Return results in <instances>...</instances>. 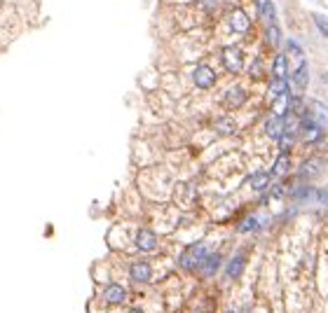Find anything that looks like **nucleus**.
I'll return each mask as SVG.
<instances>
[{"instance_id": "20e7f679", "label": "nucleus", "mask_w": 328, "mask_h": 313, "mask_svg": "<svg viewBox=\"0 0 328 313\" xmlns=\"http://www.w3.org/2000/svg\"><path fill=\"white\" fill-rule=\"evenodd\" d=\"M129 274H132V278L136 280V283H148V280L152 278V269H150V264H148V262H136V264H132Z\"/></svg>"}, {"instance_id": "a211bd4d", "label": "nucleus", "mask_w": 328, "mask_h": 313, "mask_svg": "<svg viewBox=\"0 0 328 313\" xmlns=\"http://www.w3.org/2000/svg\"><path fill=\"white\" fill-rule=\"evenodd\" d=\"M274 77H286V56L279 54L277 59H274Z\"/></svg>"}, {"instance_id": "bb28decb", "label": "nucleus", "mask_w": 328, "mask_h": 313, "mask_svg": "<svg viewBox=\"0 0 328 313\" xmlns=\"http://www.w3.org/2000/svg\"><path fill=\"white\" fill-rule=\"evenodd\" d=\"M127 313H143L141 308H132V311H127Z\"/></svg>"}, {"instance_id": "9d476101", "label": "nucleus", "mask_w": 328, "mask_h": 313, "mask_svg": "<svg viewBox=\"0 0 328 313\" xmlns=\"http://www.w3.org/2000/svg\"><path fill=\"white\" fill-rule=\"evenodd\" d=\"M230 26H232L234 31L244 33V31H249V17H246L242 10H234L232 14H230Z\"/></svg>"}, {"instance_id": "ddd939ff", "label": "nucleus", "mask_w": 328, "mask_h": 313, "mask_svg": "<svg viewBox=\"0 0 328 313\" xmlns=\"http://www.w3.org/2000/svg\"><path fill=\"white\" fill-rule=\"evenodd\" d=\"M321 173V161L319 159H310L300 166V178H314Z\"/></svg>"}, {"instance_id": "1a4fd4ad", "label": "nucleus", "mask_w": 328, "mask_h": 313, "mask_svg": "<svg viewBox=\"0 0 328 313\" xmlns=\"http://www.w3.org/2000/svg\"><path fill=\"white\" fill-rule=\"evenodd\" d=\"M221 267V255H206L204 259L200 262V269H202V274L204 276H213L216 274V269Z\"/></svg>"}, {"instance_id": "39448f33", "label": "nucleus", "mask_w": 328, "mask_h": 313, "mask_svg": "<svg viewBox=\"0 0 328 313\" xmlns=\"http://www.w3.org/2000/svg\"><path fill=\"white\" fill-rule=\"evenodd\" d=\"M246 103V91L242 87H234L225 93V105L228 108H242Z\"/></svg>"}, {"instance_id": "6e6552de", "label": "nucleus", "mask_w": 328, "mask_h": 313, "mask_svg": "<svg viewBox=\"0 0 328 313\" xmlns=\"http://www.w3.org/2000/svg\"><path fill=\"white\" fill-rule=\"evenodd\" d=\"M307 77H310V68H307V63L302 61L300 66H298V70L293 73V87H295V93H300L302 89H305Z\"/></svg>"}, {"instance_id": "a878e982", "label": "nucleus", "mask_w": 328, "mask_h": 313, "mask_svg": "<svg viewBox=\"0 0 328 313\" xmlns=\"http://www.w3.org/2000/svg\"><path fill=\"white\" fill-rule=\"evenodd\" d=\"M216 3H218V0H204V5H206V7H213Z\"/></svg>"}, {"instance_id": "6ab92c4d", "label": "nucleus", "mask_w": 328, "mask_h": 313, "mask_svg": "<svg viewBox=\"0 0 328 313\" xmlns=\"http://www.w3.org/2000/svg\"><path fill=\"white\" fill-rule=\"evenodd\" d=\"M277 140H279V148H281V152H289V150L293 148V133H291V131H284L281 136L277 138Z\"/></svg>"}, {"instance_id": "4be33fe9", "label": "nucleus", "mask_w": 328, "mask_h": 313, "mask_svg": "<svg viewBox=\"0 0 328 313\" xmlns=\"http://www.w3.org/2000/svg\"><path fill=\"white\" fill-rule=\"evenodd\" d=\"M267 40H270L272 44H279V28L274 26V23L267 28Z\"/></svg>"}, {"instance_id": "9b49d317", "label": "nucleus", "mask_w": 328, "mask_h": 313, "mask_svg": "<svg viewBox=\"0 0 328 313\" xmlns=\"http://www.w3.org/2000/svg\"><path fill=\"white\" fill-rule=\"evenodd\" d=\"M103 295H106V299L111 304H122L124 299H127V290H124L122 285H108Z\"/></svg>"}, {"instance_id": "f03ea898", "label": "nucleus", "mask_w": 328, "mask_h": 313, "mask_svg": "<svg viewBox=\"0 0 328 313\" xmlns=\"http://www.w3.org/2000/svg\"><path fill=\"white\" fill-rule=\"evenodd\" d=\"M223 63H225V68H228L230 73H239L242 66H244V56H242L239 47H225V52H223Z\"/></svg>"}, {"instance_id": "aec40b11", "label": "nucleus", "mask_w": 328, "mask_h": 313, "mask_svg": "<svg viewBox=\"0 0 328 313\" xmlns=\"http://www.w3.org/2000/svg\"><path fill=\"white\" fill-rule=\"evenodd\" d=\"M258 10L263 12V17L265 19H274V5L270 3V0H265L263 5H258Z\"/></svg>"}, {"instance_id": "412c9836", "label": "nucleus", "mask_w": 328, "mask_h": 313, "mask_svg": "<svg viewBox=\"0 0 328 313\" xmlns=\"http://www.w3.org/2000/svg\"><path fill=\"white\" fill-rule=\"evenodd\" d=\"M314 23H317L319 31H321V33L328 38V21H326V19H323L321 14H314Z\"/></svg>"}, {"instance_id": "4468645a", "label": "nucleus", "mask_w": 328, "mask_h": 313, "mask_svg": "<svg viewBox=\"0 0 328 313\" xmlns=\"http://www.w3.org/2000/svg\"><path fill=\"white\" fill-rule=\"evenodd\" d=\"M289 166H291V159H289V152H281L279 154V159L274 161V168H272V176L281 178L289 173Z\"/></svg>"}, {"instance_id": "f257e3e1", "label": "nucleus", "mask_w": 328, "mask_h": 313, "mask_svg": "<svg viewBox=\"0 0 328 313\" xmlns=\"http://www.w3.org/2000/svg\"><path fill=\"white\" fill-rule=\"evenodd\" d=\"M204 257H206V246L204 243H195V246H190L188 250L181 255V267L188 269V271H192V269L200 267V262Z\"/></svg>"}, {"instance_id": "7ed1b4c3", "label": "nucleus", "mask_w": 328, "mask_h": 313, "mask_svg": "<svg viewBox=\"0 0 328 313\" xmlns=\"http://www.w3.org/2000/svg\"><path fill=\"white\" fill-rule=\"evenodd\" d=\"M213 82H216V73H213L209 66H197V70H195V84L197 87L209 89V87H213Z\"/></svg>"}, {"instance_id": "5701e85b", "label": "nucleus", "mask_w": 328, "mask_h": 313, "mask_svg": "<svg viewBox=\"0 0 328 313\" xmlns=\"http://www.w3.org/2000/svg\"><path fill=\"white\" fill-rule=\"evenodd\" d=\"M256 227H258V220H256V218H249V220H246L244 225L239 227V229H242V231H251V229H256Z\"/></svg>"}, {"instance_id": "f8f14e48", "label": "nucleus", "mask_w": 328, "mask_h": 313, "mask_svg": "<svg viewBox=\"0 0 328 313\" xmlns=\"http://www.w3.org/2000/svg\"><path fill=\"white\" fill-rule=\"evenodd\" d=\"M244 267H246V257L244 255H237V257L228 264V278H239Z\"/></svg>"}, {"instance_id": "393cba45", "label": "nucleus", "mask_w": 328, "mask_h": 313, "mask_svg": "<svg viewBox=\"0 0 328 313\" xmlns=\"http://www.w3.org/2000/svg\"><path fill=\"white\" fill-rule=\"evenodd\" d=\"M281 194H284V187H281V185H277V187H274V189H272V197H281Z\"/></svg>"}, {"instance_id": "dca6fc26", "label": "nucleus", "mask_w": 328, "mask_h": 313, "mask_svg": "<svg viewBox=\"0 0 328 313\" xmlns=\"http://www.w3.org/2000/svg\"><path fill=\"white\" fill-rule=\"evenodd\" d=\"M216 129L223 136H230V133L237 131V124H234V119H230V117H221V119L216 122Z\"/></svg>"}, {"instance_id": "b1692460", "label": "nucleus", "mask_w": 328, "mask_h": 313, "mask_svg": "<svg viewBox=\"0 0 328 313\" xmlns=\"http://www.w3.org/2000/svg\"><path fill=\"white\" fill-rule=\"evenodd\" d=\"M289 52H293V56H302L300 44H298V42H293V40H289Z\"/></svg>"}, {"instance_id": "423d86ee", "label": "nucleus", "mask_w": 328, "mask_h": 313, "mask_svg": "<svg viewBox=\"0 0 328 313\" xmlns=\"http://www.w3.org/2000/svg\"><path fill=\"white\" fill-rule=\"evenodd\" d=\"M136 246H139L141 250H155L157 236L152 234L150 229H141L139 234H136Z\"/></svg>"}, {"instance_id": "0eeeda50", "label": "nucleus", "mask_w": 328, "mask_h": 313, "mask_svg": "<svg viewBox=\"0 0 328 313\" xmlns=\"http://www.w3.org/2000/svg\"><path fill=\"white\" fill-rule=\"evenodd\" d=\"M265 131H267V136H270V138H279V136H281V133L286 131V124H284V119H281V115L270 117V119H267V124H265Z\"/></svg>"}, {"instance_id": "f3484780", "label": "nucleus", "mask_w": 328, "mask_h": 313, "mask_svg": "<svg viewBox=\"0 0 328 313\" xmlns=\"http://www.w3.org/2000/svg\"><path fill=\"white\" fill-rule=\"evenodd\" d=\"M286 87H289V84H286V77H277V80H274V84L270 87V91H272V99H281V96L286 93Z\"/></svg>"}, {"instance_id": "2eb2a0df", "label": "nucleus", "mask_w": 328, "mask_h": 313, "mask_svg": "<svg viewBox=\"0 0 328 313\" xmlns=\"http://www.w3.org/2000/svg\"><path fill=\"white\" fill-rule=\"evenodd\" d=\"M251 187L256 189V192H263V189H267V185H270V173H263V171H258V173H253L251 176Z\"/></svg>"}]
</instances>
